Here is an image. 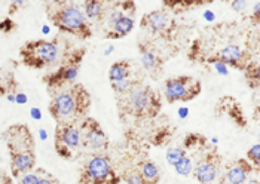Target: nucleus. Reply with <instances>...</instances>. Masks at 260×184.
Here are the masks:
<instances>
[{"label":"nucleus","instance_id":"obj_1","mask_svg":"<svg viewBox=\"0 0 260 184\" xmlns=\"http://www.w3.org/2000/svg\"><path fill=\"white\" fill-rule=\"evenodd\" d=\"M92 104L91 94L82 83H73L54 95L49 102V115L57 123L76 122L86 118Z\"/></svg>","mask_w":260,"mask_h":184},{"label":"nucleus","instance_id":"obj_2","mask_svg":"<svg viewBox=\"0 0 260 184\" xmlns=\"http://www.w3.org/2000/svg\"><path fill=\"white\" fill-rule=\"evenodd\" d=\"M162 108L160 95L149 85L139 83L126 94L118 95V110L120 118L153 119Z\"/></svg>","mask_w":260,"mask_h":184},{"label":"nucleus","instance_id":"obj_3","mask_svg":"<svg viewBox=\"0 0 260 184\" xmlns=\"http://www.w3.org/2000/svg\"><path fill=\"white\" fill-rule=\"evenodd\" d=\"M48 18L60 30L61 33H67L80 39L92 38V28L88 22L85 14L75 3L66 2H52L46 9Z\"/></svg>","mask_w":260,"mask_h":184},{"label":"nucleus","instance_id":"obj_4","mask_svg":"<svg viewBox=\"0 0 260 184\" xmlns=\"http://www.w3.org/2000/svg\"><path fill=\"white\" fill-rule=\"evenodd\" d=\"M61 54L60 38H54L51 41L36 39L25 42L20 49L21 61L30 68H48L58 61Z\"/></svg>","mask_w":260,"mask_h":184},{"label":"nucleus","instance_id":"obj_5","mask_svg":"<svg viewBox=\"0 0 260 184\" xmlns=\"http://www.w3.org/2000/svg\"><path fill=\"white\" fill-rule=\"evenodd\" d=\"M120 177L116 174L110 158L104 153L92 155L80 169L79 184H119Z\"/></svg>","mask_w":260,"mask_h":184},{"label":"nucleus","instance_id":"obj_6","mask_svg":"<svg viewBox=\"0 0 260 184\" xmlns=\"http://www.w3.org/2000/svg\"><path fill=\"white\" fill-rule=\"evenodd\" d=\"M85 52H86L85 48L75 49L70 55H67L64 58V61H62V64H61L60 68L57 71L43 76V82L46 83V88L54 92L57 89L66 88L67 85L76 83V79L79 76L82 60L85 57Z\"/></svg>","mask_w":260,"mask_h":184},{"label":"nucleus","instance_id":"obj_7","mask_svg":"<svg viewBox=\"0 0 260 184\" xmlns=\"http://www.w3.org/2000/svg\"><path fill=\"white\" fill-rule=\"evenodd\" d=\"M202 91V85L198 79L192 76H177L170 78L165 81L164 85V95L167 98V102H187L195 100Z\"/></svg>","mask_w":260,"mask_h":184},{"label":"nucleus","instance_id":"obj_8","mask_svg":"<svg viewBox=\"0 0 260 184\" xmlns=\"http://www.w3.org/2000/svg\"><path fill=\"white\" fill-rule=\"evenodd\" d=\"M82 147V134L76 122L57 123L55 150L62 159H72Z\"/></svg>","mask_w":260,"mask_h":184},{"label":"nucleus","instance_id":"obj_9","mask_svg":"<svg viewBox=\"0 0 260 184\" xmlns=\"http://www.w3.org/2000/svg\"><path fill=\"white\" fill-rule=\"evenodd\" d=\"M207 61L211 64H223L226 67L229 65L232 68L245 71L251 64V52L248 49L241 48L237 43H228L220 48L214 55H211Z\"/></svg>","mask_w":260,"mask_h":184},{"label":"nucleus","instance_id":"obj_10","mask_svg":"<svg viewBox=\"0 0 260 184\" xmlns=\"http://www.w3.org/2000/svg\"><path fill=\"white\" fill-rule=\"evenodd\" d=\"M223 158L217 150H210L202 155L198 164L193 166V177L200 184H213L219 180Z\"/></svg>","mask_w":260,"mask_h":184},{"label":"nucleus","instance_id":"obj_11","mask_svg":"<svg viewBox=\"0 0 260 184\" xmlns=\"http://www.w3.org/2000/svg\"><path fill=\"white\" fill-rule=\"evenodd\" d=\"M140 28L153 36L156 34L160 38H167L174 31L176 22L167 9H155L141 17Z\"/></svg>","mask_w":260,"mask_h":184},{"label":"nucleus","instance_id":"obj_12","mask_svg":"<svg viewBox=\"0 0 260 184\" xmlns=\"http://www.w3.org/2000/svg\"><path fill=\"white\" fill-rule=\"evenodd\" d=\"M139 54L143 68L149 73V76L155 81H158L164 73V64L165 60L160 55L155 43L150 41L139 42Z\"/></svg>","mask_w":260,"mask_h":184},{"label":"nucleus","instance_id":"obj_13","mask_svg":"<svg viewBox=\"0 0 260 184\" xmlns=\"http://www.w3.org/2000/svg\"><path fill=\"white\" fill-rule=\"evenodd\" d=\"M82 134V145L92 150H106L109 147V138L103 131L100 123L92 118H83L79 125Z\"/></svg>","mask_w":260,"mask_h":184},{"label":"nucleus","instance_id":"obj_14","mask_svg":"<svg viewBox=\"0 0 260 184\" xmlns=\"http://www.w3.org/2000/svg\"><path fill=\"white\" fill-rule=\"evenodd\" d=\"M256 168L247 159H237L224 166L220 172L219 184H244Z\"/></svg>","mask_w":260,"mask_h":184},{"label":"nucleus","instance_id":"obj_15","mask_svg":"<svg viewBox=\"0 0 260 184\" xmlns=\"http://www.w3.org/2000/svg\"><path fill=\"white\" fill-rule=\"evenodd\" d=\"M8 149L11 153L35 150V138L27 125H14L6 131Z\"/></svg>","mask_w":260,"mask_h":184},{"label":"nucleus","instance_id":"obj_16","mask_svg":"<svg viewBox=\"0 0 260 184\" xmlns=\"http://www.w3.org/2000/svg\"><path fill=\"white\" fill-rule=\"evenodd\" d=\"M136 14V3L131 0H125V2H115L110 6L106 8L104 11V18L101 24H107V27H110L115 21H118L125 15H133Z\"/></svg>","mask_w":260,"mask_h":184},{"label":"nucleus","instance_id":"obj_17","mask_svg":"<svg viewBox=\"0 0 260 184\" xmlns=\"http://www.w3.org/2000/svg\"><path fill=\"white\" fill-rule=\"evenodd\" d=\"M36 166V155L35 150L28 152H17L11 153V169L14 177H18L20 174H27Z\"/></svg>","mask_w":260,"mask_h":184},{"label":"nucleus","instance_id":"obj_18","mask_svg":"<svg viewBox=\"0 0 260 184\" xmlns=\"http://www.w3.org/2000/svg\"><path fill=\"white\" fill-rule=\"evenodd\" d=\"M134 28V17L133 15H125L118 21H115L107 33H106V39H122L125 36H128Z\"/></svg>","mask_w":260,"mask_h":184},{"label":"nucleus","instance_id":"obj_19","mask_svg":"<svg viewBox=\"0 0 260 184\" xmlns=\"http://www.w3.org/2000/svg\"><path fill=\"white\" fill-rule=\"evenodd\" d=\"M137 169L141 174L146 184H158L160 181V169L153 161H143L137 165Z\"/></svg>","mask_w":260,"mask_h":184},{"label":"nucleus","instance_id":"obj_20","mask_svg":"<svg viewBox=\"0 0 260 184\" xmlns=\"http://www.w3.org/2000/svg\"><path fill=\"white\" fill-rule=\"evenodd\" d=\"M133 75V65L128 60H120L112 64L109 70V81L112 82H119Z\"/></svg>","mask_w":260,"mask_h":184},{"label":"nucleus","instance_id":"obj_21","mask_svg":"<svg viewBox=\"0 0 260 184\" xmlns=\"http://www.w3.org/2000/svg\"><path fill=\"white\" fill-rule=\"evenodd\" d=\"M83 11H85L86 20H91L94 22H103L106 5L101 0H85Z\"/></svg>","mask_w":260,"mask_h":184},{"label":"nucleus","instance_id":"obj_22","mask_svg":"<svg viewBox=\"0 0 260 184\" xmlns=\"http://www.w3.org/2000/svg\"><path fill=\"white\" fill-rule=\"evenodd\" d=\"M139 83H143L140 78L139 79H136L133 75L129 76V78H126V79H123V81H119V82H112V89L116 92V95H123V94H126L129 89H133L136 85H139Z\"/></svg>","mask_w":260,"mask_h":184},{"label":"nucleus","instance_id":"obj_23","mask_svg":"<svg viewBox=\"0 0 260 184\" xmlns=\"http://www.w3.org/2000/svg\"><path fill=\"white\" fill-rule=\"evenodd\" d=\"M184 156H187V150L184 147H171L167 150V162L173 166L180 162Z\"/></svg>","mask_w":260,"mask_h":184},{"label":"nucleus","instance_id":"obj_24","mask_svg":"<svg viewBox=\"0 0 260 184\" xmlns=\"http://www.w3.org/2000/svg\"><path fill=\"white\" fill-rule=\"evenodd\" d=\"M174 169H176V172H177L179 175L187 177V175H190V172L193 171V162H192V159H190L189 156H184L180 162H177V164L174 165Z\"/></svg>","mask_w":260,"mask_h":184},{"label":"nucleus","instance_id":"obj_25","mask_svg":"<svg viewBox=\"0 0 260 184\" xmlns=\"http://www.w3.org/2000/svg\"><path fill=\"white\" fill-rule=\"evenodd\" d=\"M120 180H123L126 184H146V181L143 180V177H141V174L139 172L137 168L126 171V172L120 177Z\"/></svg>","mask_w":260,"mask_h":184},{"label":"nucleus","instance_id":"obj_26","mask_svg":"<svg viewBox=\"0 0 260 184\" xmlns=\"http://www.w3.org/2000/svg\"><path fill=\"white\" fill-rule=\"evenodd\" d=\"M247 161L250 162V164L253 165L256 169L259 168V161H260V147L259 144H254L253 147H250L248 149V152H247Z\"/></svg>","mask_w":260,"mask_h":184},{"label":"nucleus","instance_id":"obj_27","mask_svg":"<svg viewBox=\"0 0 260 184\" xmlns=\"http://www.w3.org/2000/svg\"><path fill=\"white\" fill-rule=\"evenodd\" d=\"M14 28H15V22L11 20V18H3V20H0V31H2V33L8 34V33H11Z\"/></svg>","mask_w":260,"mask_h":184},{"label":"nucleus","instance_id":"obj_28","mask_svg":"<svg viewBox=\"0 0 260 184\" xmlns=\"http://www.w3.org/2000/svg\"><path fill=\"white\" fill-rule=\"evenodd\" d=\"M40 177L39 174H33V172H27L21 177L20 184H39Z\"/></svg>","mask_w":260,"mask_h":184},{"label":"nucleus","instance_id":"obj_29","mask_svg":"<svg viewBox=\"0 0 260 184\" xmlns=\"http://www.w3.org/2000/svg\"><path fill=\"white\" fill-rule=\"evenodd\" d=\"M231 6H232V9H234V11L241 12L242 9H245V8H247V2H245V0H234V2L231 3Z\"/></svg>","mask_w":260,"mask_h":184},{"label":"nucleus","instance_id":"obj_30","mask_svg":"<svg viewBox=\"0 0 260 184\" xmlns=\"http://www.w3.org/2000/svg\"><path fill=\"white\" fill-rule=\"evenodd\" d=\"M253 21H254V24L257 25L260 21V3H256L254 5V11H253Z\"/></svg>","mask_w":260,"mask_h":184},{"label":"nucleus","instance_id":"obj_31","mask_svg":"<svg viewBox=\"0 0 260 184\" xmlns=\"http://www.w3.org/2000/svg\"><path fill=\"white\" fill-rule=\"evenodd\" d=\"M39 184H60L58 180H55L54 177H45V178H40Z\"/></svg>","mask_w":260,"mask_h":184},{"label":"nucleus","instance_id":"obj_32","mask_svg":"<svg viewBox=\"0 0 260 184\" xmlns=\"http://www.w3.org/2000/svg\"><path fill=\"white\" fill-rule=\"evenodd\" d=\"M6 91H8V88L2 83V81H0V97H3L5 94H6Z\"/></svg>","mask_w":260,"mask_h":184},{"label":"nucleus","instance_id":"obj_33","mask_svg":"<svg viewBox=\"0 0 260 184\" xmlns=\"http://www.w3.org/2000/svg\"><path fill=\"white\" fill-rule=\"evenodd\" d=\"M15 100H18V102H25V101H27L25 95H22V94H20V95H18V98H15Z\"/></svg>","mask_w":260,"mask_h":184},{"label":"nucleus","instance_id":"obj_34","mask_svg":"<svg viewBox=\"0 0 260 184\" xmlns=\"http://www.w3.org/2000/svg\"><path fill=\"white\" fill-rule=\"evenodd\" d=\"M31 113H33V116H38V118H40V113L38 112V110H33Z\"/></svg>","mask_w":260,"mask_h":184}]
</instances>
